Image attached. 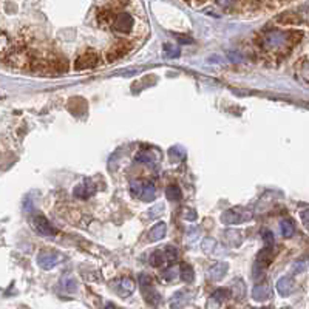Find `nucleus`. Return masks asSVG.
Masks as SVG:
<instances>
[{"instance_id":"obj_1","label":"nucleus","mask_w":309,"mask_h":309,"mask_svg":"<svg viewBox=\"0 0 309 309\" xmlns=\"http://www.w3.org/2000/svg\"><path fill=\"white\" fill-rule=\"evenodd\" d=\"M130 193L142 201H152L156 196V189L147 179H135L130 183Z\"/></svg>"},{"instance_id":"obj_2","label":"nucleus","mask_w":309,"mask_h":309,"mask_svg":"<svg viewBox=\"0 0 309 309\" xmlns=\"http://www.w3.org/2000/svg\"><path fill=\"white\" fill-rule=\"evenodd\" d=\"M33 60L34 54L26 48H14L10 56L5 59L8 65L14 68H31Z\"/></svg>"},{"instance_id":"obj_3","label":"nucleus","mask_w":309,"mask_h":309,"mask_svg":"<svg viewBox=\"0 0 309 309\" xmlns=\"http://www.w3.org/2000/svg\"><path fill=\"white\" fill-rule=\"evenodd\" d=\"M102 63V58L96 50H87L82 54H79L75 60V70L76 71H84V70H92L96 68Z\"/></svg>"},{"instance_id":"obj_4","label":"nucleus","mask_w":309,"mask_h":309,"mask_svg":"<svg viewBox=\"0 0 309 309\" xmlns=\"http://www.w3.org/2000/svg\"><path fill=\"white\" fill-rule=\"evenodd\" d=\"M252 211H249V209H244V207H233V209H229L227 212L223 213L221 216V221L227 226H232V224H243L246 223L249 220H252Z\"/></svg>"},{"instance_id":"obj_5","label":"nucleus","mask_w":309,"mask_h":309,"mask_svg":"<svg viewBox=\"0 0 309 309\" xmlns=\"http://www.w3.org/2000/svg\"><path fill=\"white\" fill-rule=\"evenodd\" d=\"M132 51V42L130 40H117L116 43H113L110 48H108L107 54H105V59L107 62H116V60H119L122 59L124 56H127Z\"/></svg>"},{"instance_id":"obj_6","label":"nucleus","mask_w":309,"mask_h":309,"mask_svg":"<svg viewBox=\"0 0 309 309\" xmlns=\"http://www.w3.org/2000/svg\"><path fill=\"white\" fill-rule=\"evenodd\" d=\"M112 289L119 297L127 298V297H130L135 292L136 283H135V280L130 278V277H122V278H117V280L113 281V283H112Z\"/></svg>"},{"instance_id":"obj_7","label":"nucleus","mask_w":309,"mask_h":309,"mask_svg":"<svg viewBox=\"0 0 309 309\" xmlns=\"http://www.w3.org/2000/svg\"><path fill=\"white\" fill-rule=\"evenodd\" d=\"M133 26H135V20L129 13L116 14L112 22V28L117 33H122V34H129L133 30Z\"/></svg>"},{"instance_id":"obj_8","label":"nucleus","mask_w":309,"mask_h":309,"mask_svg":"<svg viewBox=\"0 0 309 309\" xmlns=\"http://www.w3.org/2000/svg\"><path fill=\"white\" fill-rule=\"evenodd\" d=\"M62 260V253L56 252V251H42L38 255V265L42 269H53L56 268Z\"/></svg>"},{"instance_id":"obj_9","label":"nucleus","mask_w":309,"mask_h":309,"mask_svg":"<svg viewBox=\"0 0 309 309\" xmlns=\"http://www.w3.org/2000/svg\"><path fill=\"white\" fill-rule=\"evenodd\" d=\"M139 289L141 292L144 294L145 300L147 302H152V303H158L159 302V294L156 292V289L153 288V281L149 275L145 274H141L139 275Z\"/></svg>"},{"instance_id":"obj_10","label":"nucleus","mask_w":309,"mask_h":309,"mask_svg":"<svg viewBox=\"0 0 309 309\" xmlns=\"http://www.w3.org/2000/svg\"><path fill=\"white\" fill-rule=\"evenodd\" d=\"M33 227L34 231L43 235V237H53V235H56L58 231L54 229V227L51 226V223L45 218L43 215H36L34 220H33Z\"/></svg>"},{"instance_id":"obj_11","label":"nucleus","mask_w":309,"mask_h":309,"mask_svg":"<svg viewBox=\"0 0 309 309\" xmlns=\"http://www.w3.org/2000/svg\"><path fill=\"white\" fill-rule=\"evenodd\" d=\"M275 22L283 25V26H297V25H302L305 20L303 17L300 16L298 13L294 11H286V13H281L275 17Z\"/></svg>"},{"instance_id":"obj_12","label":"nucleus","mask_w":309,"mask_h":309,"mask_svg":"<svg viewBox=\"0 0 309 309\" xmlns=\"http://www.w3.org/2000/svg\"><path fill=\"white\" fill-rule=\"evenodd\" d=\"M270 297H272V288L266 283L257 285L252 289V298L255 302H268Z\"/></svg>"},{"instance_id":"obj_13","label":"nucleus","mask_w":309,"mask_h":309,"mask_svg":"<svg viewBox=\"0 0 309 309\" xmlns=\"http://www.w3.org/2000/svg\"><path fill=\"white\" fill-rule=\"evenodd\" d=\"M227 263H224V261H218V263H215V265L209 269V274H207V277H209V280H212V281H220V280H223L224 278V275H226V272H227Z\"/></svg>"},{"instance_id":"obj_14","label":"nucleus","mask_w":309,"mask_h":309,"mask_svg":"<svg viewBox=\"0 0 309 309\" xmlns=\"http://www.w3.org/2000/svg\"><path fill=\"white\" fill-rule=\"evenodd\" d=\"M96 192V187L90 183V181H84L82 184H79L75 187V196L79 199H88L90 196H93Z\"/></svg>"},{"instance_id":"obj_15","label":"nucleus","mask_w":309,"mask_h":309,"mask_svg":"<svg viewBox=\"0 0 309 309\" xmlns=\"http://www.w3.org/2000/svg\"><path fill=\"white\" fill-rule=\"evenodd\" d=\"M167 233V224L164 221H158L152 229L149 231V241H159L166 237Z\"/></svg>"},{"instance_id":"obj_16","label":"nucleus","mask_w":309,"mask_h":309,"mask_svg":"<svg viewBox=\"0 0 309 309\" xmlns=\"http://www.w3.org/2000/svg\"><path fill=\"white\" fill-rule=\"evenodd\" d=\"M115 16H116V13L112 10V8H101V10L97 11V22L102 26H112Z\"/></svg>"},{"instance_id":"obj_17","label":"nucleus","mask_w":309,"mask_h":309,"mask_svg":"<svg viewBox=\"0 0 309 309\" xmlns=\"http://www.w3.org/2000/svg\"><path fill=\"white\" fill-rule=\"evenodd\" d=\"M292 289H294V280H292V277H283V278L278 280L277 290H278V294L281 297L289 295L290 292H292Z\"/></svg>"},{"instance_id":"obj_18","label":"nucleus","mask_w":309,"mask_h":309,"mask_svg":"<svg viewBox=\"0 0 309 309\" xmlns=\"http://www.w3.org/2000/svg\"><path fill=\"white\" fill-rule=\"evenodd\" d=\"M150 265L154 266V268H159L162 265H167V258H166V253H164V249H156L152 255H150Z\"/></svg>"},{"instance_id":"obj_19","label":"nucleus","mask_w":309,"mask_h":309,"mask_svg":"<svg viewBox=\"0 0 309 309\" xmlns=\"http://www.w3.org/2000/svg\"><path fill=\"white\" fill-rule=\"evenodd\" d=\"M166 196L169 201H179L183 198V192H181V189L176 184H169L166 189Z\"/></svg>"},{"instance_id":"obj_20","label":"nucleus","mask_w":309,"mask_h":309,"mask_svg":"<svg viewBox=\"0 0 309 309\" xmlns=\"http://www.w3.org/2000/svg\"><path fill=\"white\" fill-rule=\"evenodd\" d=\"M280 229H281V235H283L285 238H290L295 233V224L292 220H283Z\"/></svg>"},{"instance_id":"obj_21","label":"nucleus","mask_w":309,"mask_h":309,"mask_svg":"<svg viewBox=\"0 0 309 309\" xmlns=\"http://www.w3.org/2000/svg\"><path fill=\"white\" fill-rule=\"evenodd\" d=\"M179 277L183 278L186 283H192L195 275H193V269L192 266H189V265H181L179 268Z\"/></svg>"},{"instance_id":"obj_22","label":"nucleus","mask_w":309,"mask_h":309,"mask_svg":"<svg viewBox=\"0 0 309 309\" xmlns=\"http://www.w3.org/2000/svg\"><path fill=\"white\" fill-rule=\"evenodd\" d=\"M229 290L227 289H216L215 292L211 295V300L212 302H215L216 305H221V303H224L227 298H229Z\"/></svg>"},{"instance_id":"obj_23","label":"nucleus","mask_w":309,"mask_h":309,"mask_svg":"<svg viewBox=\"0 0 309 309\" xmlns=\"http://www.w3.org/2000/svg\"><path fill=\"white\" fill-rule=\"evenodd\" d=\"M226 240L231 243V246L237 248V246H240V244H241L243 237H241V233L237 232V231H227L226 232Z\"/></svg>"},{"instance_id":"obj_24","label":"nucleus","mask_w":309,"mask_h":309,"mask_svg":"<svg viewBox=\"0 0 309 309\" xmlns=\"http://www.w3.org/2000/svg\"><path fill=\"white\" fill-rule=\"evenodd\" d=\"M62 288L63 290H67V292H75L77 289V283L71 275H67L65 278H62Z\"/></svg>"},{"instance_id":"obj_25","label":"nucleus","mask_w":309,"mask_h":309,"mask_svg":"<svg viewBox=\"0 0 309 309\" xmlns=\"http://www.w3.org/2000/svg\"><path fill=\"white\" fill-rule=\"evenodd\" d=\"M161 277L164 278L166 281H174L175 278H178V277H179V269H178V268H175V266H170V268H167L164 272H162Z\"/></svg>"},{"instance_id":"obj_26","label":"nucleus","mask_w":309,"mask_h":309,"mask_svg":"<svg viewBox=\"0 0 309 309\" xmlns=\"http://www.w3.org/2000/svg\"><path fill=\"white\" fill-rule=\"evenodd\" d=\"M244 290H246V288H244V283L241 280L235 281V283L232 285V292H233V297L241 300V297H244Z\"/></svg>"},{"instance_id":"obj_27","label":"nucleus","mask_w":309,"mask_h":309,"mask_svg":"<svg viewBox=\"0 0 309 309\" xmlns=\"http://www.w3.org/2000/svg\"><path fill=\"white\" fill-rule=\"evenodd\" d=\"M164 253H166L167 263H174V261L178 260V249L174 248V246H166L164 248Z\"/></svg>"},{"instance_id":"obj_28","label":"nucleus","mask_w":309,"mask_h":309,"mask_svg":"<svg viewBox=\"0 0 309 309\" xmlns=\"http://www.w3.org/2000/svg\"><path fill=\"white\" fill-rule=\"evenodd\" d=\"M298 63V71L302 73V77H303V80L308 84V76H309V73H308V56H305L302 60L300 62H297Z\"/></svg>"},{"instance_id":"obj_29","label":"nucleus","mask_w":309,"mask_h":309,"mask_svg":"<svg viewBox=\"0 0 309 309\" xmlns=\"http://www.w3.org/2000/svg\"><path fill=\"white\" fill-rule=\"evenodd\" d=\"M136 159L141 161V162H145V164L153 166V158H152V154L147 153V152H141L139 154H136Z\"/></svg>"},{"instance_id":"obj_30","label":"nucleus","mask_w":309,"mask_h":309,"mask_svg":"<svg viewBox=\"0 0 309 309\" xmlns=\"http://www.w3.org/2000/svg\"><path fill=\"white\" fill-rule=\"evenodd\" d=\"M164 48L169 50V51H167V56H169V58H178V56H179V50L175 48L174 45L167 43V45H164Z\"/></svg>"},{"instance_id":"obj_31","label":"nucleus","mask_w":309,"mask_h":309,"mask_svg":"<svg viewBox=\"0 0 309 309\" xmlns=\"http://www.w3.org/2000/svg\"><path fill=\"white\" fill-rule=\"evenodd\" d=\"M162 211H164V206H162V204L154 206V207L152 209V211H149V212H152V213H150V218H156V216H159Z\"/></svg>"},{"instance_id":"obj_32","label":"nucleus","mask_w":309,"mask_h":309,"mask_svg":"<svg viewBox=\"0 0 309 309\" xmlns=\"http://www.w3.org/2000/svg\"><path fill=\"white\" fill-rule=\"evenodd\" d=\"M184 212H186L184 213L186 220H195V218H196V213H195V211H192V209H186Z\"/></svg>"},{"instance_id":"obj_33","label":"nucleus","mask_w":309,"mask_h":309,"mask_svg":"<svg viewBox=\"0 0 309 309\" xmlns=\"http://www.w3.org/2000/svg\"><path fill=\"white\" fill-rule=\"evenodd\" d=\"M176 38H179L178 40L183 42V43H192V39L189 38V36H181V34H176Z\"/></svg>"},{"instance_id":"obj_34","label":"nucleus","mask_w":309,"mask_h":309,"mask_svg":"<svg viewBox=\"0 0 309 309\" xmlns=\"http://www.w3.org/2000/svg\"><path fill=\"white\" fill-rule=\"evenodd\" d=\"M218 2V5H221V6H224V8H227V6H231L235 0H216Z\"/></svg>"},{"instance_id":"obj_35","label":"nucleus","mask_w":309,"mask_h":309,"mask_svg":"<svg viewBox=\"0 0 309 309\" xmlns=\"http://www.w3.org/2000/svg\"><path fill=\"white\" fill-rule=\"evenodd\" d=\"M302 220H303L305 227H308V211H303L302 212Z\"/></svg>"},{"instance_id":"obj_36","label":"nucleus","mask_w":309,"mask_h":309,"mask_svg":"<svg viewBox=\"0 0 309 309\" xmlns=\"http://www.w3.org/2000/svg\"><path fill=\"white\" fill-rule=\"evenodd\" d=\"M195 2H196L198 5H203V3H206V2H207V0H195Z\"/></svg>"},{"instance_id":"obj_37","label":"nucleus","mask_w":309,"mask_h":309,"mask_svg":"<svg viewBox=\"0 0 309 309\" xmlns=\"http://www.w3.org/2000/svg\"><path fill=\"white\" fill-rule=\"evenodd\" d=\"M183 2H186V3H190V0H183Z\"/></svg>"}]
</instances>
